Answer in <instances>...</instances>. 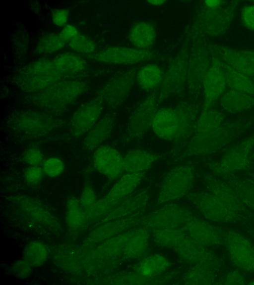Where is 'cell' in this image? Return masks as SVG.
Instances as JSON below:
<instances>
[{
    "label": "cell",
    "instance_id": "cell-1",
    "mask_svg": "<svg viewBox=\"0 0 254 285\" xmlns=\"http://www.w3.org/2000/svg\"><path fill=\"white\" fill-rule=\"evenodd\" d=\"M88 90L84 82L63 79L38 92L30 94L28 100L41 111L59 117Z\"/></svg>",
    "mask_w": 254,
    "mask_h": 285
},
{
    "label": "cell",
    "instance_id": "cell-2",
    "mask_svg": "<svg viewBox=\"0 0 254 285\" xmlns=\"http://www.w3.org/2000/svg\"><path fill=\"white\" fill-rule=\"evenodd\" d=\"M251 123L235 121L224 123L216 129L201 134H193L187 142L182 156L201 157L215 153L248 130Z\"/></svg>",
    "mask_w": 254,
    "mask_h": 285
},
{
    "label": "cell",
    "instance_id": "cell-3",
    "mask_svg": "<svg viewBox=\"0 0 254 285\" xmlns=\"http://www.w3.org/2000/svg\"><path fill=\"white\" fill-rule=\"evenodd\" d=\"M64 76L55 68L53 60L43 57L21 68L14 77V83L21 91L32 94L63 80Z\"/></svg>",
    "mask_w": 254,
    "mask_h": 285
},
{
    "label": "cell",
    "instance_id": "cell-4",
    "mask_svg": "<svg viewBox=\"0 0 254 285\" xmlns=\"http://www.w3.org/2000/svg\"><path fill=\"white\" fill-rule=\"evenodd\" d=\"M8 122L16 132L35 138L49 135L63 123L58 117L41 110L29 109L16 112L12 115Z\"/></svg>",
    "mask_w": 254,
    "mask_h": 285
},
{
    "label": "cell",
    "instance_id": "cell-5",
    "mask_svg": "<svg viewBox=\"0 0 254 285\" xmlns=\"http://www.w3.org/2000/svg\"><path fill=\"white\" fill-rule=\"evenodd\" d=\"M195 179L192 165L183 164L172 168L163 179L156 203L164 205L178 200L190 192Z\"/></svg>",
    "mask_w": 254,
    "mask_h": 285
},
{
    "label": "cell",
    "instance_id": "cell-6",
    "mask_svg": "<svg viewBox=\"0 0 254 285\" xmlns=\"http://www.w3.org/2000/svg\"><path fill=\"white\" fill-rule=\"evenodd\" d=\"M137 71L129 69L119 73L107 81L98 90L97 97L104 106L112 109L119 107L131 93Z\"/></svg>",
    "mask_w": 254,
    "mask_h": 285
},
{
    "label": "cell",
    "instance_id": "cell-7",
    "mask_svg": "<svg viewBox=\"0 0 254 285\" xmlns=\"http://www.w3.org/2000/svg\"><path fill=\"white\" fill-rule=\"evenodd\" d=\"M254 148V134L230 148L218 161L209 162L208 166L214 172L221 174L243 171L250 165Z\"/></svg>",
    "mask_w": 254,
    "mask_h": 285
},
{
    "label": "cell",
    "instance_id": "cell-8",
    "mask_svg": "<svg viewBox=\"0 0 254 285\" xmlns=\"http://www.w3.org/2000/svg\"><path fill=\"white\" fill-rule=\"evenodd\" d=\"M194 216L193 212L188 207L171 202L164 204L152 213L145 216L139 225L140 228L149 231L179 227Z\"/></svg>",
    "mask_w": 254,
    "mask_h": 285
},
{
    "label": "cell",
    "instance_id": "cell-9",
    "mask_svg": "<svg viewBox=\"0 0 254 285\" xmlns=\"http://www.w3.org/2000/svg\"><path fill=\"white\" fill-rule=\"evenodd\" d=\"M188 198L193 206L207 219L215 222H235L242 215L233 211L209 191L190 192Z\"/></svg>",
    "mask_w": 254,
    "mask_h": 285
},
{
    "label": "cell",
    "instance_id": "cell-10",
    "mask_svg": "<svg viewBox=\"0 0 254 285\" xmlns=\"http://www.w3.org/2000/svg\"><path fill=\"white\" fill-rule=\"evenodd\" d=\"M157 95L145 97L130 114L126 126V139L130 141L143 138L151 130L154 116L158 109Z\"/></svg>",
    "mask_w": 254,
    "mask_h": 285
},
{
    "label": "cell",
    "instance_id": "cell-11",
    "mask_svg": "<svg viewBox=\"0 0 254 285\" xmlns=\"http://www.w3.org/2000/svg\"><path fill=\"white\" fill-rule=\"evenodd\" d=\"M223 242L233 264L243 271L254 273V246L245 237L234 230L222 233Z\"/></svg>",
    "mask_w": 254,
    "mask_h": 285
},
{
    "label": "cell",
    "instance_id": "cell-12",
    "mask_svg": "<svg viewBox=\"0 0 254 285\" xmlns=\"http://www.w3.org/2000/svg\"><path fill=\"white\" fill-rule=\"evenodd\" d=\"M154 53L149 49H141L125 46L106 48L89 55L94 61L108 64L131 65L153 58Z\"/></svg>",
    "mask_w": 254,
    "mask_h": 285
},
{
    "label": "cell",
    "instance_id": "cell-13",
    "mask_svg": "<svg viewBox=\"0 0 254 285\" xmlns=\"http://www.w3.org/2000/svg\"><path fill=\"white\" fill-rule=\"evenodd\" d=\"M104 104L96 96L78 107L69 120V130L75 138L84 136L102 117Z\"/></svg>",
    "mask_w": 254,
    "mask_h": 285
},
{
    "label": "cell",
    "instance_id": "cell-14",
    "mask_svg": "<svg viewBox=\"0 0 254 285\" xmlns=\"http://www.w3.org/2000/svg\"><path fill=\"white\" fill-rule=\"evenodd\" d=\"M177 256L185 262L194 266L213 269L221 264L214 253L194 241L188 236L173 248Z\"/></svg>",
    "mask_w": 254,
    "mask_h": 285
},
{
    "label": "cell",
    "instance_id": "cell-15",
    "mask_svg": "<svg viewBox=\"0 0 254 285\" xmlns=\"http://www.w3.org/2000/svg\"><path fill=\"white\" fill-rule=\"evenodd\" d=\"M92 162L95 169L104 176L115 179L125 172L124 155L114 146L102 145L93 153Z\"/></svg>",
    "mask_w": 254,
    "mask_h": 285
},
{
    "label": "cell",
    "instance_id": "cell-16",
    "mask_svg": "<svg viewBox=\"0 0 254 285\" xmlns=\"http://www.w3.org/2000/svg\"><path fill=\"white\" fill-rule=\"evenodd\" d=\"M182 226L187 236L202 245L208 247L223 242L222 232L203 220L194 216Z\"/></svg>",
    "mask_w": 254,
    "mask_h": 285
},
{
    "label": "cell",
    "instance_id": "cell-17",
    "mask_svg": "<svg viewBox=\"0 0 254 285\" xmlns=\"http://www.w3.org/2000/svg\"><path fill=\"white\" fill-rule=\"evenodd\" d=\"M227 86L222 61L215 59L203 80L204 104L202 110L211 108L213 103L225 92Z\"/></svg>",
    "mask_w": 254,
    "mask_h": 285
},
{
    "label": "cell",
    "instance_id": "cell-18",
    "mask_svg": "<svg viewBox=\"0 0 254 285\" xmlns=\"http://www.w3.org/2000/svg\"><path fill=\"white\" fill-rule=\"evenodd\" d=\"M151 130L160 140L174 142L179 131V119L175 108L158 109L154 116Z\"/></svg>",
    "mask_w": 254,
    "mask_h": 285
},
{
    "label": "cell",
    "instance_id": "cell-19",
    "mask_svg": "<svg viewBox=\"0 0 254 285\" xmlns=\"http://www.w3.org/2000/svg\"><path fill=\"white\" fill-rule=\"evenodd\" d=\"M116 125V117L113 113L101 117L95 125L84 136L82 148L87 152L95 151L112 135Z\"/></svg>",
    "mask_w": 254,
    "mask_h": 285
},
{
    "label": "cell",
    "instance_id": "cell-20",
    "mask_svg": "<svg viewBox=\"0 0 254 285\" xmlns=\"http://www.w3.org/2000/svg\"><path fill=\"white\" fill-rule=\"evenodd\" d=\"M203 181L208 191L230 209L242 215L245 211V204L225 181L208 174L204 175Z\"/></svg>",
    "mask_w": 254,
    "mask_h": 285
},
{
    "label": "cell",
    "instance_id": "cell-21",
    "mask_svg": "<svg viewBox=\"0 0 254 285\" xmlns=\"http://www.w3.org/2000/svg\"><path fill=\"white\" fill-rule=\"evenodd\" d=\"M179 119V131L173 142L176 145L186 143L194 133L199 116L195 106L189 101H183L175 108Z\"/></svg>",
    "mask_w": 254,
    "mask_h": 285
},
{
    "label": "cell",
    "instance_id": "cell-22",
    "mask_svg": "<svg viewBox=\"0 0 254 285\" xmlns=\"http://www.w3.org/2000/svg\"><path fill=\"white\" fill-rule=\"evenodd\" d=\"M150 198V192L144 189L133 195H130L118 203L111 211L106 221L124 218L145 208Z\"/></svg>",
    "mask_w": 254,
    "mask_h": 285
},
{
    "label": "cell",
    "instance_id": "cell-23",
    "mask_svg": "<svg viewBox=\"0 0 254 285\" xmlns=\"http://www.w3.org/2000/svg\"><path fill=\"white\" fill-rule=\"evenodd\" d=\"M160 159L156 153L143 149H133L124 155L125 172L127 173H145Z\"/></svg>",
    "mask_w": 254,
    "mask_h": 285
},
{
    "label": "cell",
    "instance_id": "cell-24",
    "mask_svg": "<svg viewBox=\"0 0 254 285\" xmlns=\"http://www.w3.org/2000/svg\"><path fill=\"white\" fill-rule=\"evenodd\" d=\"M222 61L235 70L248 76H254V56L224 47L217 48Z\"/></svg>",
    "mask_w": 254,
    "mask_h": 285
},
{
    "label": "cell",
    "instance_id": "cell-25",
    "mask_svg": "<svg viewBox=\"0 0 254 285\" xmlns=\"http://www.w3.org/2000/svg\"><path fill=\"white\" fill-rule=\"evenodd\" d=\"M145 173H127L122 175L114 184L105 197L118 203L131 195L142 180Z\"/></svg>",
    "mask_w": 254,
    "mask_h": 285
},
{
    "label": "cell",
    "instance_id": "cell-26",
    "mask_svg": "<svg viewBox=\"0 0 254 285\" xmlns=\"http://www.w3.org/2000/svg\"><path fill=\"white\" fill-rule=\"evenodd\" d=\"M52 60L55 69L64 77L79 74L87 67L86 60L74 52L59 53Z\"/></svg>",
    "mask_w": 254,
    "mask_h": 285
},
{
    "label": "cell",
    "instance_id": "cell-27",
    "mask_svg": "<svg viewBox=\"0 0 254 285\" xmlns=\"http://www.w3.org/2000/svg\"><path fill=\"white\" fill-rule=\"evenodd\" d=\"M220 104L230 113L245 112L254 107V95L230 89L221 96Z\"/></svg>",
    "mask_w": 254,
    "mask_h": 285
},
{
    "label": "cell",
    "instance_id": "cell-28",
    "mask_svg": "<svg viewBox=\"0 0 254 285\" xmlns=\"http://www.w3.org/2000/svg\"><path fill=\"white\" fill-rule=\"evenodd\" d=\"M156 31L154 26L148 22H139L134 24L128 33V40L134 48L149 49L154 44Z\"/></svg>",
    "mask_w": 254,
    "mask_h": 285
},
{
    "label": "cell",
    "instance_id": "cell-29",
    "mask_svg": "<svg viewBox=\"0 0 254 285\" xmlns=\"http://www.w3.org/2000/svg\"><path fill=\"white\" fill-rule=\"evenodd\" d=\"M171 266L169 260L164 255L157 254L151 255L137 263L134 267L135 272L145 277L159 275Z\"/></svg>",
    "mask_w": 254,
    "mask_h": 285
},
{
    "label": "cell",
    "instance_id": "cell-30",
    "mask_svg": "<svg viewBox=\"0 0 254 285\" xmlns=\"http://www.w3.org/2000/svg\"><path fill=\"white\" fill-rule=\"evenodd\" d=\"M161 69L155 64L149 63L142 66L136 74L138 86L145 91H151L159 87L163 80Z\"/></svg>",
    "mask_w": 254,
    "mask_h": 285
},
{
    "label": "cell",
    "instance_id": "cell-31",
    "mask_svg": "<svg viewBox=\"0 0 254 285\" xmlns=\"http://www.w3.org/2000/svg\"><path fill=\"white\" fill-rule=\"evenodd\" d=\"M223 70L227 85L230 89L254 95V81L249 76L231 67L223 61Z\"/></svg>",
    "mask_w": 254,
    "mask_h": 285
},
{
    "label": "cell",
    "instance_id": "cell-32",
    "mask_svg": "<svg viewBox=\"0 0 254 285\" xmlns=\"http://www.w3.org/2000/svg\"><path fill=\"white\" fill-rule=\"evenodd\" d=\"M149 231L142 228L135 230L127 241L122 253L126 259H134L141 256L146 250L149 241Z\"/></svg>",
    "mask_w": 254,
    "mask_h": 285
},
{
    "label": "cell",
    "instance_id": "cell-33",
    "mask_svg": "<svg viewBox=\"0 0 254 285\" xmlns=\"http://www.w3.org/2000/svg\"><path fill=\"white\" fill-rule=\"evenodd\" d=\"M224 179L245 205L254 210V183L248 178L235 176L226 175Z\"/></svg>",
    "mask_w": 254,
    "mask_h": 285
},
{
    "label": "cell",
    "instance_id": "cell-34",
    "mask_svg": "<svg viewBox=\"0 0 254 285\" xmlns=\"http://www.w3.org/2000/svg\"><path fill=\"white\" fill-rule=\"evenodd\" d=\"M188 237L183 228L180 227L163 228L152 231L151 238L158 246L172 248Z\"/></svg>",
    "mask_w": 254,
    "mask_h": 285
},
{
    "label": "cell",
    "instance_id": "cell-35",
    "mask_svg": "<svg viewBox=\"0 0 254 285\" xmlns=\"http://www.w3.org/2000/svg\"><path fill=\"white\" fill-rule=\"evenodd\" d=\"M225 117L221 112L211 108L202 110L198 117L193 134L212 131L225 123Z\"/></svg>",
    "mask_w": 254,
    "mask_h": 285
},
{
    "label": "cell",
    "instance_id": "cell-36",
    "mask_svg": "<svg viewBox=\"0 0 254 285\" xmlns=\"http://www.w3.org/2000/svg\"><path fill=\"white\" fill-rule=\"evenodd\" d=\"M172 280V276L168 273L165 275H159L152 277L142 276L136 272L125 273L115 277L112 280L113 284L120 285H144L165 284Z\"/></svg>",
    "mask_w": 254,
    "mask_h": 285
},
{
    "label": "cell",
    "instance_id": "cell-37",
    "mask_svg": "<svg viewBox=\"0 0 254 285\" xmlns=\"http://www.w3.org/2000/svg\"><path fill=\"white\" fill-rule=\"evenodd\" d=\"M66 43L61 38L59 33H48L41 37L35 47V52L46 55L61 50Z\"/></svg>",
    "mask_w": 254,
    "mask_h": 285
},
{
    "label": "cell",
    "instance_id": "cell-38",
    "mask_svg": "<svg viewBox=\"0 0 254 285\" xmlns=\"http://www.w3.org/2000/svg\"><path fill=\"white\" fill-rule=\"evenodd\" d=\"M135 231V230H128L110 238L101 247L102 255L107 257H112L122 254L127 241Z\"/></svg>",
    "mask_w": 254,
    "mask_h": 285
},
{
    "label": "cell",
    "instance_id": "cell-39",
    "mask_svg": "<svg viewBox=\"0 0 254 285\" xmlns=\"http://www.w3.org/2000/svg\"><path fill=\"white\" fill-rule=\"evenodd\" d=\"M24 259L32 267H38L43 265L48 256V250L42 242L33 241L25 246L23 251Z\"/></svg>",
    "mask_w": 254,
    "mask_h": 285
},
{
    "label": "cell",
    "instance_id": "cell-40",
    "mask_svg": "<svg viewBox=\"0 0 254 285\" xmlns=\"http://www.w3.org/2000/svg\"><path fill=\"white\" fill-rule=\"evenodd\" d=\"M211 268L194 266L184 276V284L190 285L212 284L215 281V276Z\"/></svg>",
    "mask_w": 254,
    "mask_h": 285
},
{
    "label": "cell",
    "instance_id": "cell-41",
    "mask_svg": "<svg viewBox=\"0 0 254 285\" xmlns=\"http://www.w3.org/2000/svg\"><path fill=\"white\" fill-rule=\"evenodd\" d=\"M68 43L69 48L76 53L90 55L96 52L95 42L88 36L79 33Z\"/></svg>",
    "mask_w": 254,
    "mask_h": 285
},
{
    "label": "cell",
    "instance_id": "cell-42",
    "mask_svg": "<svg viewBox=\"0 0 254 285\" xmlns=\"http://www.w3.org/2000/svg\"><path fill=\"white\" fill-rule=\"evenodd\" d=\"M42 167L45 174L51 178H56L63 174L65 166L61 158L52 156L44 160Z\"/></svg>",
    "mask_w": 254,
    "mask_h": 285
},
{
    "label": "cell",
    "instance_id": "cell-43",
    "mask_svg": "<svg viewBox=\"0 0 254 285\" xmlns=\"http://www.w3.org/2000/svg\"><path fill=\"white\" fill-rule=\"evenodd\" d=\"M66 219L68 224L73 227L79 226L82 222L83 215L76 198H71L67 203Z\"/></svg>",
    "mask_w": 254,
    "mask_h": 285
},
{
    "label": "cell",
    "instance_id": "cell-44",
    "mask_svg": "<svg viewBox=\"0 0 254 285\" xmlns=\"http://www.w3.org/2000/svg\"><path fill=\"white\" fill-rule=\"evenodd\" d=\"M24 161L29 166H40L44 161L42 151L37 147H31L24 152Z\"/></svg>",
    "mask_w": 254,
    "mask_h": 285
},
{
    "label": "cell",
    "instance_id": "cell-45",
    "mask_svg": "<svg viewBox=\"0 0 254 285\" xmlns=\"http://www.w3.org/2000/svg\"><path fill=\"white\" fill-rule=\"evenodd\" d=\"M45 175L42 167L40 166H29L24 173V178L27 183L35 185L41 182Z\"/></svg>",
    "mask_w": 254,
    "mask_h": 285
},
{
    "label": "cell",
    "instance_id": "cell-46",
    "mask_svg": "<svg viewBox=\"0 0 254 285\" xmlns=\"http://www.w3.org/2000/svg\"><path fill=\"white\" fill-rule=\"evenodd\" d=\"M32 266L25 259L15 261L11 266L13 274L19 278L29 277L32 272Z\"/></svg>",
    "mask_w": 254,
    "mask_h": 285
},
{
    "label": "cell",
    "instance_id": "cell-47",
    "mask_svg": "<svg viewBox=\"0 0 254 285\" xmlns=\"http://www.w3.org/2000/svg\"><path fill=\"white\" fill-rule=\"evenodd\" d=\"M69 16V11L67 9L60 8L53 11L51 19L55 26L63 28L67 24Z\"/></svg>",
    "mask_w": 254,
    "mask_h": 285
},
{
    "label": "cell",
    "instance_id": "cell-48",
    "mask_svg": "<svg viewBox=\"0 0 254 285\" xmlns=\"http://www.w3.org/2000/svg\"><path fill=\"white\" fill-rule=\"evenodd\" d=\"M241 17L245 26L254 30V4L246 6L242 11Z\"/></svg>",
    "mask_w": 254,
    "mask_h": 285
},
{
    "label": "cell",
    "instance_id": "cell-49",
    "mask_svg": "<svg viewBox=\"0 0 254 285\" xmlns=\"http://www.w3.org/2000/svg\"><path fill=\"white\" fill-rule=\"evenodd\" d=\"M59 34L66 42L68 43L79 34L78 28L74 25L67 24L63 27Z\"/></svg>",
    "mask_w": 254,
    "mask_h": 285
},
{
    "label": "cell",
    "instance_id": "cell-50",
    "mask_svg": "<svg viewBox=\"0 0 254 285\" xmlns=\"http://www.w3.org/2000/svg\"><path fill=\"white\" fill-rule=\"evenodd\" d=\"M246 283V279L243 275L238 271L229 272L225 277L223 284L242 285Z\"/></svg>",
    "mask_w": 254,
    "mask_h": 285
},
{
    "label": "cell",
    "instance_id": "cell-51",
    "mask_svg": "<svg viewBox=\"0 0 254 285\" xmlns=\"http://www.w3.org/2000/svg\"><path fill=\"white\" fill-rule=\"evenodd\" d=\"M95 200V193L91 187L86 186L80 196V203L83 206H88L94 203Z\"/></svg>",
    "mask_w": 254,
    "mask_h": 285
},
{
    "label": "cell",
    "instance_id": "cell-52",
    "mask_svg": "<svg viewBox=\"0 0 254 285\" xmlns=\"http://www.w3.org/2000/svg\"><path fill=\"white\" fill-rule=\"evenodd\" d=\"M221 1L219 0H206L205 5L207 8H217L221 4Z\"/></svg>",
    "mask_w": 254,
    "mask_h": 285
},
{
    "label": "cell",
    "instance_id": "cell-53",
    "mask_svg": "<svg viewBox=\"0 0 254 285\" xmlns=\"http://www.w3.org/2000/svg\"><path fill=\"white\" fill-rule=\"evenodd\" d=\"M148 3L151 5L154 6H159L162 5L165 2L164 0H148Z\"/></svg>",
    "mask_w": 254,
    "mask_h": 285
},
{
    "label": "cell",
    "instance_id": "cell-54",
    "mask_svg": "<svg viewBox=\"0 0 254 285\" xmlns=\"http://www.w3.org/2000/svg\"><path fill=\"white\" fill-rule=\"evenodd\" d=\"M242 51L246 53H247L248 54H250V55H251L254 56V49L245 50H242Z\"/></svg>",
    "mask_w": 254,
    "mask_h": 285
},
{
    "label": "cell",
    "instance_id": "cell-55",
    "mask_svg": "<svg viewBox=\"0 0 254 285\" xmlns=\"http://www.w3.org/2000/svg\"><path fill=\"white\" fill-rule=\"evenodd\" d=\"M248 179L254 183V174L250 175V177Z\"/></svg>",
    "mask_w": 254,
    "mask_h": 285
},
{
    "label": "cell",
    "instance_id": "cell-56",
    "mask_svg": "<svg viewBox=\"0 0 254 285\" xmlns=\"http://www.w3.org/2000/svg\"><path fill=\"white\" fill-rule=\"evenodd\" d=\"M249 284H250V285H254V280H253V281H252L249 283Z\"/></svg>",
    "mask_w": 254,
    "mask_h": 285
},
{
    "label": "cell",
    "instance_id": "cell-57",
    "mask_svg": "<svg viewBox=\"0 0 254 285\" xmlns=\"http://www.w3.org/2000/svg\"><path fill=\"white\" fill-rule=\"evenodd\" d=\"M251 157H252V159L254 160V153H252Z\"/></svg>",
    "mask_w": 254,
    "mask_h": 285
},
{
    "label": "cell",
    "instance_id": "cell-58",
    "mask_svg": "<svg viewBox=\"0 0 254 285\" xmlns=\"http://www.w3.org/2000/svg\"><path fill=\"white\" fill-rule=\"evenodd\" d=\"M253 238L254 239V233L253 234Z\"/></svg>",
    "mask_w": 254,
    "mask_h": 285
},
{
    "label": "cell",
    "instance_id": "cell-59",
    "mask_svg": "<svg viewBox=\"0 0 254 285\" xmlns=\"http://www.w3.org/2000/svg\"></svg>",
    "mask_w": 254,
    "mask_h": 285
}]
</instances>
